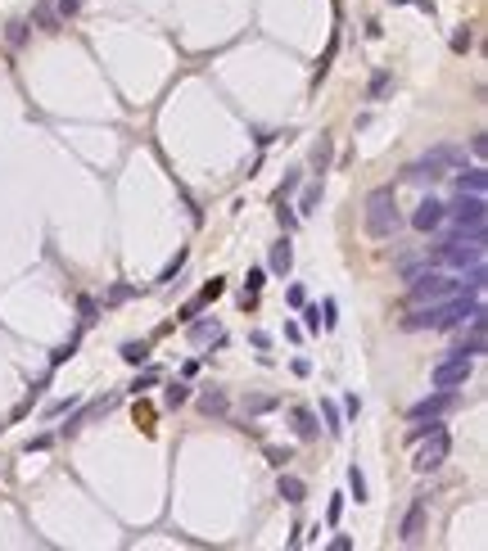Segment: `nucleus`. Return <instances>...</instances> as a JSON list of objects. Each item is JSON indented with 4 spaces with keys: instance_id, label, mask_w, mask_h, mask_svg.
Instances as JSON below:
<instances>
[{
    "instance_id": "nucleus-1",
    "label": "nucleus",
    "mask_w": 488,
    "mask_h": 551,
    "mask_svg": "<svg viewBox=\"0 0 488 551\" xmlns=\"http://www.w3.org/2000/svg\"><path fill=\"white\" fill-rule=\"evenodd\" d=\"M434 267H443V271H470L484 262V235H461V231H452L448 239H439L430 253Z\"/></svg>"
},
{
    "instance_id": "nucleus-2",
    "label": "nucleus",
    "mask_w": 488,
    "mask_h": 551,
    "mask_svg": "<svg viewBox=\"0 0 488 551\" xmlns=\"http://www.w3.org/2000/svg\"><path fill=\"white\" fill-rule=\"evenodd\" d=\"M362 222H367V235L371 239H393V235H398L402 217H398V204H393V190H389V185L371 190L367 208H362Z\"/></svg>"
},
{
    "instance_id": "nucleus-3",
    "label": "nucleus",
    "mask_w": 488,
    "mask_h": 551,
    "mask_svg": "<svg viewBox=\"0 0 488 551\" xmlns=\"http://www.w3.org/2000/svg\"><path fill=\"white\" fill-rule=\"evenodd\" d=\"M456 163H461V150H456V145H439V150H430L421 163H412V167L402 172V181L407 185H434L448 167H456Z\"/></svg>"
},
{
    "instance_id": "nucleus-4",
    "label": "nucleus",
    "mask_w": 488,
    "mask_h": 551,
    "mask_svg": "<svg viewBox=\"0 0 488 551\" xmlns=\"http://www.w3.org/2000/svg\"><path fill=\"white\" fill-rule=\"evenodd\" d=\"M448 222H452L461 235H484V222H488L484 195H461V190H456V199L448 204Z\"/></svg>"
},
{
    "instance_id": "nucleus-5",
    "label": "nucleus",
    "mask_w": 488,
    "mask_h": 551,
    "mask_svg": "<svg viewBox=\"0 0 488 551\" xmlns=\"http://www.w3.org/2000/svg\"><path fill=\"white\" fill-rule=\"evenodd\" d=\"M470 371H475V357H466V353H448V357H439L434 362V371H430V384L434 389H461L470 379Z\"/></svg>"
},
{
    "instance_id": "nucleus-6",
    "label": "nucleus",
    "mask_w": 488,
    "mask_h": 551,
    "mask_svg": "<svg viewBox=\"0 0 488 551\" xmlns=\"http://www.w3.org/2000/svg\"><path fill=\"white\" fill-rule=\"evenodd\" d=\"M452 456V438H448V430H434V434H425V443H421V452H416V470L421 475H430V470H439V465Z\"/></svg>"
},
{
    "instance_id": "nucleus-7",
    "label": "nucleus",
    "mask_w": 488,
    "mask_h": 551,
    "mask_svg": "<svg viewBox=\"0 0 488 551\" xmlns=\"http://www.w3.org/2000/svg\"><path fill=\"white\" fill-rule=\"evenodd\" d=\"M412 226L421 231V235H430V231H443L448 226V204H439V199H421L412 213Z\"/></svg>"
},
{
    "instance_id": "nucleus-8",
    "label": "nucleus",
    "mask_w": 488,
    "mask_h": 551,
    "mask_svg": "<svg viewBox=\"0 0 488 551\" xmlns=\"http://www.w3.org/2000/svg\"><path fill=\"white\" fill-rule=\"evenodd\" d=\"M456 407V389H434L430 398H421L412 407V421H425V416H448Z\"/></svg>"
},
{
    "instance_id": "nucleus-9",
    "label": "nucleus",
    "mask_w": 488,
    "mask_h": 551,
    "mask_svg": "<svg viewBox=\"0 0 488 551\" xmlns=\"http://www.w3.org/2000/svg\"><path fill=\"white\" fill-rule=\"evenodd\" d=\"M488 348V321L484 316H475V321L461 325V344H456V353H466V357H479Z\"/></svg>"
},
{
    "instance_id": "nucleus-10",
    "label": "nucleus",
    "mask_w": 488,
    "mask_h": 551,
    "mask_svg": "<svg viewBox=\"0 0 488 551\" xmlns=\"http://www.w3.org/2000/svg\"><path fill=\"white\" fill-rule=\"evenodd\" d=\"M421 533H425V497H416L412 506H407V519H402V542H407V547H416V542H421Z\"/></svg>"
},
{
    "instance_id": "nucleus-11",
    "label": "nucleus",
    "mask_w": 488,
    "mask_h": 551,
    "mask_svg": "<svg viewBox=\"0 0 488 551\" xmlns=\"http://www.w3.org/2000/svg\"><path fill=\"white\" fill-rule=\"evenodd\" d=\"M185 335H190V344H199V348H204V344H222V339H226V335H222V321H217V316H213V321H199V316H195Z\"/></svg>"
},
{
    "instance_id": "nucleus-12",
    "label": "nucleus",
    "mask_w": 488,
    "mask_h": 551,
    "mask_svg": "<svg viewBox=\"0 0 488 551\" xmlns=\"http://www.w3.org/2000/svg\"><path fill=\"white\" fill-rule=\"evenodd\" d=\"M456 190H461V195H484V190H488V172H484V167L456 172Z\"/></svg>"
},
{
    "instance_id": "nucleus-13",
    "label": "nucleus",
    "mask_w": 488,
    "mask_h": 551,
    "mask_svg": "<svg viewBox=\"0 0 488 551\" xmlns=\"http://www.w3.org/2000/svg\"><path fill=\"white\" fill-rule=\"evenodd\" d=\"M290 267H294L290 239H276V244H271V271H276V276H290Z\"/></svg>"
},
{
    "instance_id": "nucleus-14",
    "label": "nucleus",
    "mask_w": 488,
    "mask_h": 551,
    "mask_svg": "<svg viewBox=\"0 0 488 551\" xmlns=\"http://www.w3.org/2000/svg\"><path fill=\"white\" fill-rule=\"evenodd\" d=\"M294 434L299 438H316V411L312 407H294Z\"/></svg>"
},
{
    "instance_id": "nucleus-15",
    "label": "nucleus",
    "mask_w": 488,
    "mask_h": 551,
    "mask_svg": "<svg viewBox=\"0 0 488 551\" xmlns=\"http://www.w3.org/2000/svg\"><path fill=\"white\" fill-rule=\"evenodd\" d=\"M199 411H204V416H226L231 402H226V393H222V389H208L204 398H199Z\"/></svg>"
},
{
    "instance_id": "nucleus-16",
    "label": "nucleus",
    "mask_w": 488,
    "mask_h": 551,
    "mask_svg": "<svg viewBox=\"0 0 488 551\" xmlns=\"http://www.w3.org/2000/svg\"><path fill=\"white\" fill-rule=\"evenodd\" d=\"M281 497L290 502V506H299V502L307 497V488H303V479H294V475H281Z\"/></svg>"
},
{
    "instance_id": "nucleus-17",
    "label": "nucleus",
    "mask_w": 488,
    "mask_h": 551,
    "mask_svg": "<svg viewBox=\"0 0 488 551\" xmlns=\"http://www.w3.org/2000/svg\"><path fill=\"white\" fill-rule=\"evenodd\" d=\"M32 19H36V27H41V32H59V10H50V5H36Z\"/></svg>"
},
{
    "instance_id": "nucleus-18",
    "label": "nucleus",
    "mask_w": 488,
    "mask_h": 551,
    "mask_svg": "<svg viewBox=\"0 0 488 551\" xmlns=\"http://www.w3.org/2000/svg\"><path fill=\"white\" fill-rule=\"evenodd\" d=\"M122 362H131V366H145V362H150V344H136V339H131V344H122Z\"/></svg>"
},
{
    "instance_id": "nucleus-19",
    "label": "nucleus",
    "mask_w": 488,
    "mask_h": 551,
    "mask_svg": "<svg viewBox=\"0 0 488 551\" xmlns=\"http://www.w3.org/2000/svg\"><path fill=\"white\" fill-rule=\"evenodd\" d=\"M77 325H82V330H86V325H95V312H100V303L95 298H77Z\"/></svg>"
},
{
    "instance_id": "nucleus-20",
    "label": "nucleus",
    "mask_w": 488,
    "mask_h": 551,
    "mask_svg": "<svg viewBox=\"0 0 488 551\" xmlns=\"http://www.w3.org/2000/svg\"><path fill=\"white\" fill-rule=\"evenodd\" d=\"M321 411H325V430L339 438V434H344V416H339V407H335V402H321Z\"/></svg>"
},
{
    "instance_id": "nucleus-21",
    "label": "nucleus",
    "mask_w": 488,
    "mask_h": 551,
    "mask_svg": "<svg viewBox=\"0 0 488 551\" xmlns=\"http://www.w3.org/2000/svg\"><path fill=\"white\" fill-rule=\"evenodd\" d=\"M276 407V398H267V393H249V398H244V411H249V416H258V411H271Z\"/></svg>"
},
{
    "instance_id": "nucleus-22",
    "label": "nucleus",
    "mask_w": 488,
    "mask_h": 551,
    "mask_svg": "<svg viewBox=\"0 0 488 551\" xmlns=\"http://www.w3.org/2000/svg\"><path fill=\"white\" fill-rule=\"evenodd\" d=\"M185 398H190V384H181V379H176V384H167V393H163V402H167V407H181Z\"/></svg>"
},
{
    "instance_id": "nucleus-23",
    "label": "nucleus",
    "mask_w": 488,
    "mask_h": 551,
    "mask_svg": "<svg viewBox=\"0 0 488 551\" xmlns=\"http://www.w3.org/2000/svg\"><path fill=\"white\" fill-rule=\"evenodd\" d=\"M389 86H393V73H375V77H371V86H367V95H371V99H380Z\"/></svg>"
},
{
    "instance_id": "nucleus-24",
    "label": "nucleus",
    "mask_w": 488,
    "mask_h": 551,
    "mask_svg": "<svg viewBox=\"0 0 488 551\" xmlns=\"http://www.w3.org/2000/svg\"><path fill=\"white\" fill-rule=\"evenodd\" d=\"M131 294H136V290H131V285H113V290L104 294V307H118V303H127Z\"/></svg>"
},
{
    "instance_id": "nucleus-25",
    "label": "nucleus",
    "mask_w": 488,
    "mask_h": 551,
    "mask_svg": "<svg viewBox=\"0 0 488 551\" xmlns=\"http://www.w3.org/2000/svg\"><path fill=\"white\" fill-rule=\"evenodd\" d=\"M316 204H321V185H307L303 204H299V213H316Z\"/></svg>"
},
{
    "instance_id": "nucleus-26",
    "label": "nucleus",
    "mask_w": 488,
    "mask_h": 551,
    "mask_svg": "<svg viewBox=\"0 0 488 551\" xmlns=\"http://www.w3.org/2000/svg\"><path fill=\"white\" fill-rule=\"evenodd\" d=\"M185 267V249L181 253H176V258L172 262H167V267H163V276H159V285H167V281H172V276H176V271H181Z\"/></svg>"
},
{
    "instance_id": "nucleus-27",
    "label": "nucleus",
    "mask_w": 488,
    "mask_h": 551,
    "mask_svg": "<svg viewBox=\"0 0 488 551\" xmlns=\"http://www.w3.org/2000/svg\"><path fill=\"white\" fill-rule=\"evenodd\" d=\"M73 353H77V335H73V339H68V344H64V348H59V353H54V357H50V362H54V366H64V362H68V357H73Z\"/></svg>"
},
{
    "instance_id": "nucleus-28",
    "label": "nucleus",
    "mask_w": 488,
    "mask_h": 551,
    "mask_svg": "<svg viewBox=\"0 0 488 551\" xmlns=\"http://www.w3.org/2000/svg\"><path fill=\"white\" fill-rule=\"evenodd\" d=\"M312 163H316V172H325V163H330V141H321V145H316Z\"/></svg>"
},
{
    "instance_id": "nucleus-29",
    "label": "nucleus",
    "mask_w": 488,
    "mask_h": 551,
    "mask_svg": "<svg viewBox=\"0 0 488 551\" xmlns=\"http://www.w3.org/2000/svg\"><path fill=\"white\" fill-rule=\"evenodd\" d=\"M150 384H159V371H145V375H136V384H131V393L150 389Z\"/></svg>"
},
{
    "instance_id": "nucleus-30",
    "label": "nucleus",
    "mask_w": 488,
    "mask_h": 551,
    "mask_svg": "<svg viewBox=\"0 0 488 551\" xmlns=\"http://www.w3.org/2000/svg\"><path fill=\"white\" fill-rule=\"evenodd\" d=\"M348 484H353V497H358V502H367V479H362L358 470H353V475H348Z\"/></svg>"
},
{
    "instance_id": "nucleus-31",
    "label": "nucleus",
    "mask_w": 488,
    "mask_h": 551,
    "mask_svg": "<svg viewBox=\"0 0 488 551\" xmlns=\"http://www.w3.org/2000/svg\"><path fill=\"white\" fill-rule=\"evenodd\" d=\"M470 154H475V159H484V154H488V141H484V131H475V136H470Z\"/></svg>"
},
{
    "instance_id": "nucleus-32",
    "label": "nucleus",
    "mask_w": 488,
    "mask_h": 551,
    "mask_svg": "<svg viewBox=\"0 0 488 551\" xmlns=\"http://www.w3.org/2000/svg\"><path fill=\"white\" fill-rule=\"evenodd\" d=\"M321 325H325V330L335 325V298H325V303H321Z\"/></svg>"
},
{
    "instance_id": "nucleus-33",
    "label": "nucleus",
    "mask_w": 488,
    "mask_h": 551,
    "mask_svg": "<svg viewBox=\"0 0 488 551\" xmlns=\"http://www.w3.org/2000/svg\"><path fill=\"white\" fill-rule=\"evenodd\" d=\"M73 402H77V398H59V402H50V407H45V416H64Z\"/></svg>"
},
{
    "instance_id": "nucleus-34",
    "label": "nucleus",
    "mask_w": 488,
    "mask_h": 551,
    "mask_svg": "<svg viewBox=\"0 0 488 551\" xmlns=\"http://www.w3.org/2000/svg\"><path fill=\"white\" fill-rule=\"evenodd\" d=\"M77 10H82V0H59V19H73Z\"/></svg>"
},
{
    "instance_id": "nucleus-35",
    "label": "nucleus",
    "mask_w": 488,
    "mask_h": 551,
    "mask_svg": "<svg viewBox=\"0 0 488 551\" xmlns=\"http://www.w3.org/2000/svg\"><path fill=\"white\" fill-rule=\"evenodd\" d=\"M452 50H456V54H461V50H470V27H466V32H456V36H452Z\"/></svg>"
},
{
    "instance_id": "nucleus-36",
    "label": "nucleus",
    "mask_w": 488,
    "mask_h": 551,
    "mask_svg": "<svg viewBox=\"0 0 488 551\" xmlns=\"http://www.w3.org/2000/svg\"><path fill=\"white\" fill-rule=\"evenodd\" d=\"M303 316H307V330H321V307H307Z\"/></svg>"
},
{
    "instance_id": "nucleus-37",
    "label": "nucleus",
    "mask_w": 488,
    "mask_h": 551,
    "mask_svg": "<svg viewBox=\"0 0 488 551\" xmlns=\"http://www.w3.org/2000/svg\"><path fill=\"white\" fill-rule=\"evenodd\" d=\"M267 461H271V465H285V461H290V452H281V447H267Z\"/></svg>"
}]
</instances>
